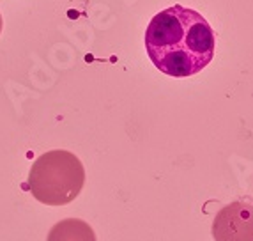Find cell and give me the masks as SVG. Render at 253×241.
<instances>
[{"mask_svg": "<svg viewBox=\"0 0 253 241\" xmlns=\"http://www.w3.org/2000/svg\"><path fill=\"white\" fill-rule=\"evenodd\" d=\"M216 38L209 21L195 9L173 4L158 13L145 30V51L154 68L173 78H188L214 59Z\"/></svg>", "mask_w": 253, "mask_h": 241, "instance_id": "1", "label": "cell"}, {"mask_svg": "<svg viewBox=\"0 0 253 241\" xmlns=\"http://www.w3.org/2000/svg\"><path fill=\"white\" fill-rule=\"evenodd\" d=\"M85 185V169L75 152L55 149L32 163L27 179L30 193L46 206H66L80 195Z\"/></svg>", "mask_w": 253, "mask_h": 241, "instance_id": "2", "label": "cell"}, {"mask_svg": "<svg viewBox=\"0 0 253 241\" xmlns=\"http://www.w3.org/2000/svg\"><path fill=\"white\" fill-rule=\"evenodd\" d=\"M214 241H253V204L245 200L227 204L212 222Z\"/></svg>", "mask_w": 253, "mask_h": 241, "instance_id": "3", "label": "cell"}, {"mask_svg": "<svg viewBox=\"0 0 253 241\" xmlns=\"http://www.w3.org/2000/svg\"><path fill=\"white\" fill-rule=\"evenodd\" d=\"M46 241H97L94 229L80 218H66L50 229Z\"/></svg>", "mask_w": 253, "mask_h": 241, "instance_id": "4", "label": "cell"}, {"mask_svg": "<svg viewBox=\"0 0 253 241\" xmlns=\"http://www.w3.org/2000/svg\"><path fill=\"white\" fill-rule=\"evenodd\" d=\"M0 32H2V16H0Z\"/></svg>", "mask_w": 253, "mask_h": 241, "instance_id": "5", "label": "cell"}]
</instances>
